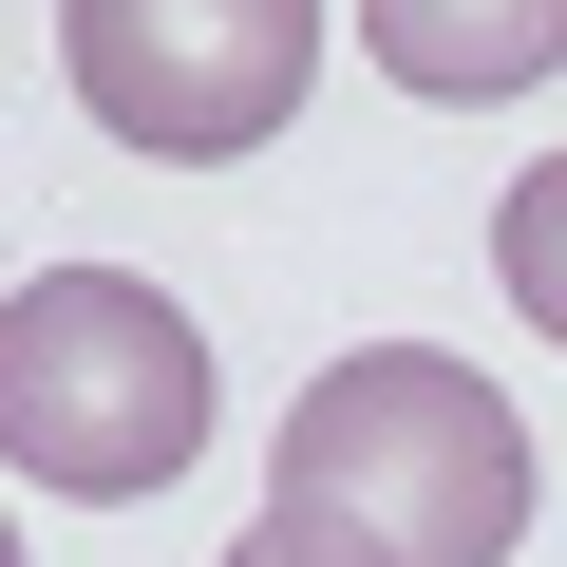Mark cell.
<instances>
[{"mask_svg": "<svg viewBox=\"0 0 567 567\" xmlns=\"http://www.w3.org/2000/svg\"><path fill=\"white\" fill-rule=\"evenodd\" d=\"M265 529H303L322 567H511L529 529V416L435 360V341H360L284 398L265 454Z\"/></svg>", "mask_w": 567, "mask_h": 567, "instance_id": "cell-1", "label": "cell"}, {"mask_svg": "<svg viewBox=\"0 0 567 567\" xmlns=\"http://www.w3.org/2000/svg\"><path fill=\"white\" fill-rule=\"evenodd\" d=\"M0 454L58 511H133L208 454V322L133 265H39L0 303Z\"/></svg>", "mask_w": 567, "mask_h": 567, "instance_id": "cell-2", "label": "cell"}, {"mask_svg": "<svg viewBox=\"0 0 567 567\" xmlns=\"http://www.w3.org/2000/svg\"><path fill=\"white\" fill-rule=\"evenodd\" d=\"M58 58H76V95H95L114 152L227 171V152H265L284 114H303L322 0H58Z\"/></svg>", "mask_w": 567, "mask_h": 567, "instance_id": "cell-3", "label": "cell"}, {"mask_svg": "<svg viewBox=\"0 0 567 567\" xmlns=\"http://www.w3.org/2000/svg\"><path fill=\"white\" fill-rule=\"evenodd\" d=\"M360 39H379V76L398 95H529V76H567V0H360Z\"/></svg>", "mask_w": 567, "mask_h": 567, "instance_id": "cell-4", "label": "cell"}, {"mask_svg": "<svg viewBox=\"0 0 567 567\" xmlns=\"http://www.w3.org/2000/svg\"><path fill=\"white\" fill-rule=\"evenodd\" d=\"M492 284L529 303V341H567V152L511 171V208H492Z\"/></svg>", "mask_w": 567, "mask_h": 567, "instance_id": "cell-5", "label": "cell"}, {"mask_svg": "<svg viewBox=\"0 0 567 567\" xmlns=\"http://www.w3.org/2000/svg\"><path fill=\"white\" fill-rule=\"evenodd\" d=\"M227 567H322V548H303V529H246V548H227Z\"/></svg>", "mask_w": 567, "mask_h": 567, "instance_id": "cell-6", "label": "cell"}]
</instances>
